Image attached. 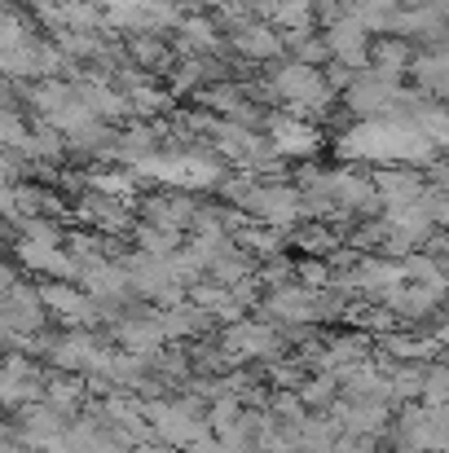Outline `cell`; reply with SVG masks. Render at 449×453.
<instances>
[{"instance_id":"1","label":"cell","mask_w":449,"mask_h":453,"mask_svg":"<svg viewBox=\"0 0 449 453\" xmlns=\"http://www.w3.org/2000/svg\"><path fill=\"white\" fill-rule=\"evenodd\" d=\"M278 348H283V339L265 321H238L225 330V343H221V352L229 361H256V357L269 361V357H278Z\"/></svg>"},{"instance_id":"2","label":"cell","mask_w":449,"mask_h":453,"mask_svg":"<svg viewBox=\"0 0 449 453\" xmlns=\"http://www.w3.org/2000/svg\"><path fill=\"white\" fill-rule=\"evenodd\" d=\"M265 308H269V317H278L283 326H304V321L326 317V312H321V300H317L313 291H296V287H278Z\"/></svg>"},{"instance_id":"3","label":"cell","mask_w":449,"mask_h":453,"mask_svg":"<svg viewBox=\"0 0 449 453\" xmlns=\"http://www.w3.org/2000/svg\"><path fill=\"white\" fill-rule=\"evenodd\" d=\"M40 392H44V401L62 414V418H71L75 410H84V396H89V383H84V374H62V379H49V383H40Z\"/></svg>"},{"instance_id":"4","label":"cell","mask_w":449,"mask_h":453,"mask_svg":"<svg viewBox=\"0 0 449 453\" xmlns=\"http://www.w3.org/2000/svg\"><path fill=\"white\" fill-rule=\"evenodd\" d=\"M40 300L49 303L62 321H84V326H89V321H97L93 300H89V296H80L75 287H44V291H40Z\"/></svg>"},{"instance_id":"5","label":"cell","mask_w":449,"mask_h":453,"mask_svg":"<svg viewBox=\"0 0 449 453\" xmlns=\"http://www.w3.org/2000/svg\"><path fill=\"white\" fill-rule=\"evenodd\" d=\"M357 357H366V334H335L321 348V365L326 370H339V365H348Z\"/></svg>"},{"instance_id":"6","label":"cell","mask_w":449,"mask_h":453,"mask_svg":"<svg viewBox=\"0 0 449 453\" xmlns=\"http://www.w3.org/2000/svg\"><path fill=\"white\" fill-rule=\"evenodd\" d=\"M335 374L326 370V374H317V379H308V383H299L296 388V396H299V405H326L330 396H335Z\"/></svg>"},{"instance_id":"7","label":"cell","mask_w":449,"mask_h":453,"mask_svg":"<svg viewBox=\"0 0 449 453\" xmlns=\"http://www.w3.org/2000/svg\"><path fill=\"white\" fill-rule=\"evenodd\" d=\"M0 453H27V441H22L18 423H0Z\"/></svg>"}]
</instances>
